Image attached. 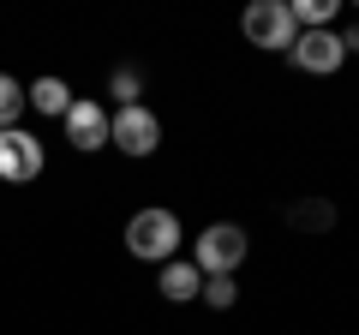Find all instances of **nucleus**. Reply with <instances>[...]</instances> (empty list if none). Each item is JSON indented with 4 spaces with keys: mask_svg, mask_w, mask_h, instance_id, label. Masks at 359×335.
Listing matches in <instances>:
<instances>
[{
    "mask_svg": "<svg viewBox=\"0 0 359 335\" xmlns=\"http://www.w3.org/2000/svg\"><path fill=\"white\" fill-rule=\"evenodd\" d=\"M180 216L174 210H138V216L126 221V252L132 258H144V264H168L180 252Z\"/></svg>",
    "mask_w": 359,
    "mask_h": 335,
    "instance_id": "1",
    "label": "nucleus"
},
{
    "mask_svg": "<svg viewBox=\"0 0 359 335\" xmlns=\"http://www.w3.org/2000/svg\"><path fill=\"white\" fill-rule=\"evenodd\" d=\"M245 252H252V240H245V228H233V221H210V228L192 240L198 275H233L245 264Z\"/></svg>",
    "mask_w": 359,
    "mask_h": 335,
    "instance_id": "2",
    "label": "nucleus"
},
{
    "mask_svg": "<svg viewBox=\"0 0 359 335\" xmlns=\"http://www.w3.org/2000/svg\"><path fill=\"white\" fill-rule=\"evenodd\" d=\"M240 30H245L252 48H269V54H287V48H294V36H299L294 6H287V0H252L245 18H240Z\"/></svg>",
    "mask_w": 359,
    "mask_h": 335,
    "instance_id": "3",
    "label": "nucleus"
},
{
    "mask_svg": "<svg viewBox=\"0 0 359 335\" xmlns=\"http://www.w3.org/2000/svg\"><path fill=\"white\" fill-rule=\"evenodd\" d=\"M108 144H114L120 156H156V144H162V120L150 114V108H114V120H108Z\"/></svg>",
    "mask_w": 359,
    "mask_h": 335,
    "instance_id": "4",
    "label": "nucleus"
},
{
    "mask_svg": "<svg viewBox=\"0 0 359 335\" xmlns=\"http://www.w3.org/2000/svg\"><path fill=\"white\" fill-rule=\"evenodd\" d=\"M287 60H294L299 72H311V78H330V72H341L347 48H341V36H335V30H299L294 48H287Z\"/></svg>",
    "mask_w": 359,
    "mask_h": 335,
    "instance_id": "5",
    "label": "nucleus"
},
{
    "mask_svg": "<svg viewBox=\"0 0 359 335\" xmlns=\"http://www.w3.org/2000/svg\"><path fill=\"white\" fill-rule=\"evenodd\" d=\"M42 138H30L25 126H13V132H0V180L6 186H25V180H36L42 174Z\"/></svg>",
    "mask_w": 359,
    "mask_h": 335,
    "instance_id": "6",
    "label": "nucleus"
},
{
    "mask_svg": "<svg viewBox=\"0 0 359 335\" xmlns=\"http://www.w3.org/2000/svg\"><path fill=\"white\" fill-rule=\"evenodd\" d=\"M66 144H72V150H102L108 144V108L102 102H72V114H66Z\"/></svg>",
    "mask_w": 359,
    "mask_h": 335,
    "instance_id": "7",
    "label": "nucleus"
},
{
    "mask_svg": "<svg viewBox=\"0 0 359 335\" xmlns=\"http://www.w3.org/2000/svg\"><path fill=\"white\" fill-rule=\"evenodd\" d=\"M156 287H162V299H174V306H186V299L204 294V275H198V264H162V275H156Z\"/></svg>",
    "mask_w": 359,
    "mask_h": 335,
    "instance_id": "8",
    "label": "nucleus"
},
{
    "mask_svg": "<svg viewBox=\"0 0 359 335\" xmlns=\"http://www.w3.org/2000/svg\"><path fill=\"white\" fill-rule=\"evenodd\" d=\"M25 102L36 108V114H48V120H66V114H72V102H78V96L66 90V78H36V84L25 90Z\"/></svg>",
    "mask_w": 359,
    "mask_h": 335,
    "instance_id": "9",
    "label": "nucleus"
},
{
    "mask_svg": "<svg viewBox=\"0 0 359 335\" xmlns=\"http://www.w3.org/2000/svg\"><path fill=\"white\" fill-rule=\"evenodd\" d=\"M25 108H30V102H25V84H18L13 72H0V132H13Z\"/></svg>",
    "mask_w": 359,
    "mask_h": 335,
    "instance_id": "10",
    "label": "nucleus"
},
{
    "mask_svg": "<svg viewBox=\"0 0 359 335\" xmlns=\"http://www.w3.org/2000/svg\"><path fill=\"white\" fill-rule=\"evenodd\" d=\"M335 13H341V0H299V6H294V25L299 30H330Z\"/></svg>",
    "mask_w": 359,
    "mask_h": 335,
    "instance_id": "11",
    "label": "nucleus"
},
{
    "mask_svg": "<svg viewBox=\"0 0 359 335\" xmlns=\"http://www.w3.org/2000/svg\"><path fill=\"white\" fill-rule=\"evenodd\" d=\"M287 221H294V228H330L335 210L323 204V198H311V204H294V210H287Z\"/></svg>",
    "mask_w": 359,
    "mask_h": 335,
    "instance_id": "12",
    "label": "nucleus"
},
{
    "mask_svg": "<svg viewBox=\"0 0 359 335\" xmlns=\"http://www.w3.org/2000/svg\"><path fill=\"white\" fill-rule=\"evenodd\" d=\"M233 299H240V282H233V275H204V306L228 311Z\"/></svg>",
    "mask_w": 359,
    "mask_h": 335,
    "instance_id": "13",
    "label": "nucleus"
},
{
    "mask_svg": "<svg viewBox=\"0 0 359 335\" xmlns=\"http://www.w3.org/2000/svg\"><path fill=\"white\" fill-rule=\"evenodd\" d=\"M138 90H144V78L132 72V66H120V72H114V96H120V108H138Z\"/></svg>",
    "mask_w": 359,
    "mask_h": 335,
    "instance_id": "14",
    "label": "nucleus"
},
{
    "mask_svg": "<svg viewBox=\"0 0 359 335\" xmlns=\"http://www.w3.org/2000/svg\"><path fill=\"white\" fill-rule=\"evenodd\" d=\"M341 48H359V30H347V36H341Z\"/></svg>",
    "mask_w": 359,
    "mask_h": 335,
    "instance_id": "15",
    "label": "nucleus"
}]
</instances>
